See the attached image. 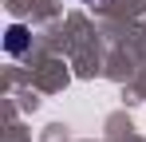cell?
Here are the masks:
<instances>
[{
	"mask_svg": "<svg viewBox=\"0 0 146 142\" xmlns=\"http://www.w3.org/2000/svg\"><path fill=\"white\" fill-rule=\"evenodd\" d=\"M28 44H32V32H28L24 24H12V28L4 32V47H8L12 55H24V51H28Z\"/></svg>",
	"mask_w": 146,
	"mask_h": 142,
	"instance_id": "1",
	"label": "cell"
}]
</instances>
